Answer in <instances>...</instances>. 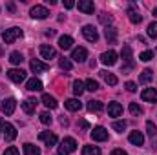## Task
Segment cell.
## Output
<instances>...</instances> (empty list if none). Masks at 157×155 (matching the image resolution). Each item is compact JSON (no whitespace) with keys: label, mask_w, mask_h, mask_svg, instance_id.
<instances>
[{"label":"cell","mask_w":157,"mask_h":155,"mask_svg":"<svg viewBox=\"0 0 157 155\" xmlns=\"http://www.w3.org/2000/svg\"><path fill=\"white\" fill-rule=\"evenodd\" d=\"M75 150H77V141H75L73 137H66V139L60 142L57 153L59 155H70L71 152H75Z\"/></svg>","instance_id":"cell-1"},{"label":"cell","mask_w":157,"mask_h":155,"mask_svg":"<svg viewBox=\"0 0 157 155\" xmlns=\"http://www.w3.org/2000/svg\"><path fill=\"white\" fill-rule=\"evenodd\" d=\"M18 37H22V29L20 28H11V29H6L2 33V39H4L6 44H13Z\"/></svg>","instance_id":"cell-2"},{"label":"cell","mask_w":157,"mask_h":155,"mask_svg":"<svg viewBox=\"0 0 157 155\" xmlns=\"http://www.w3.org/2000/svg\"><path fill=\"white\" fill-rule=\"evenodd\" d=\"M82 35H84V39L88 42H93V44L99 40V33H97V29L93 26H84L82 28Z\"/></svg>","instance_id":"cell-3"},{"label":"cell","mask_w":157,"mask_h":155,"mask_svg":"<svg viewBox=\"0 0 157 155\" xmlns=\"http://www.w3.org/2000/svg\"><path fill=\"white\" fill-rule=\"evenodd\" d=\"M101 62H102L104 66H113V64L117 62V53H115L113 49H110V51H104V53L101 55Z\"/></svg>","instance_id":"cell-4"},{"label":"cell","mask_w":157,"mask_h":155,"mask_svg":"<svg viewBox=\"0 0 157 155\" xmlns=\"http://www.w3.org/2000/svg\"><path fill=\"white\" fill-rule=\"evenodd\" d=\"M141 99H143L144 102L155 104V102H157V89H154V88H146V89H143Z\"/></svg>","instance_id":"cell-5"},{"label":"cell","mask_w":157,"mask_h":155,"mask_svg":"<svg viewBox=\"0 0 157 155\" xmlns=\"http://www.w3.org/2000/svg\"><path fill=\"white\" fill-rule=\"evenodd\" d=\"M91 139H93V141H99V142L106 141V139H108V130L102 128V126L93 128V131H91Z\"/></svg>","instance_id":"cell-6"},{"label":"cell","mask_w":157,"mask_h":155,"mask_svg":"<svg viewBox=\"0 0 157 155\" xmlns=\"http://www.w3.org/2000/svg\"><path fill=\"white\" fill-rule=\"evenodd\" d=\"M39 139L46 142V146H48V148L57 144V135H55V133H51V131H40V133H39Z\"/></svg>","instance_id":"cell-7"},{"label":"cell","mask_w":157,"mask_h":155,"mask_svg":"<svg viewBox=\"0 0 157 155\" xmlns=\"http://www.w3.org/2000/svg\"><path fill=\"white\" fill-rule=\"evenodd\" d=\"M15 108H17V100L15 99H6L2 102V113L4 115H13L15 113Z\"/></svg>","instance_id":"cell-8"},{"label":"cell","mask_w":157,"mask_h":155,"mask_svg":"<svg viewBox=\"0 0 157 155\" xmlns=\"http://www.w3.org/2000/svg\"><path fill=\"white\" fill-rule=\"evenodd\" d=\"M2 131H4V137H6V141H15L17 139V130H15V126L13 124H9V122H4V128H2Z\"/></svg>","instance_id":"cell-9"},{"label":"cell","mask_w":157,"mask_h":155,"mask_svg":"<svg viewBox=\"0 0 157 155\" xmlns=\"http://www.w3.org/2000/svg\"><path fill=\"white\" fill-rule=\"evenodd\" d=\"M7 77L11 78L13 82L20 84V82L26 80V71H24V70H9V71H7Z\"/></svg>","instance_id":"cell-10"},{"label":"cell","mask_w":157,"mask_h":155,"mask_svg":"<svg viewBox=\"0 0 157 155\" xmlns=\"http://www.w3.org/2000/svg\"><path fill=\"white\" fill-rule=\"evenodd\" d=\"M78 11H82V13H86V15H93L95 6H93L91 0H78Z\"/></svg>","instance_id":"cell-11"},{"label":"cell","mask_w":157,"mask_h":155,"mask_svg":"<svg viewBox=\"0 0 157 155\" xmlns=\"http://www.w3.org/2000/svg\"><path fill=\"white\" fill-rule=\"evenodd\" d=\"M29 15H31L33 18H46V17L49 15V11H48L44 6H33L31 11H29Z\"/></svg>","instance_id":"cell-12"},{"label":"cell","mask_w":157,"mask_h":155,"mask_svg":"<svg viewBox=\"0 0 157 155\" xmlns=\"http://www.w3.org/2000/svg\"><path fill=\"white\" fill-rule=\"evenodd\" d=\"M71 59H73L75 62H84V60L88 59V51H86V47H75V49L71 51Z\"/></svg>","instance_id":"cell-13"},{"label":"cell","mask_w":157,"mask_h":155,"mask_svg":"<svg viewBox=\"0 0 157 155\" xmlns=\"http://www.w3.org/2000/svg\"><path fill=\"white\" fill-rule=\"evenodd\" d=\"M40 55H42V59L51 60V59H55L57 51H55V47H51V46H48V44H42V46H40Z\"/></svg>","instance_id":"cell-14"},{"label":"cell","mask_w":157,"mask_h":155,"mask_svg":"<svg viewBox=\"0 0 157 155\" xmlns=\"http://www.w3.org/2000/svg\"><path fill=\"white\" fill-rule=\"evenodd\" d=\"M42 104H44L46 108H49V110H55V108L59 106L57 99H55L53 95H49V93H44V95H42Z\"/></svg>","instance_id":"cell-15"},{"label":"cell","mask_w":157,"mask_h":155,"mask_svg":"<svg viewBox=\"0 0 157 155\" xmlns=\"http://www.w3.org/2000/svg\"><path fill=\"white\" fill-rule=\"evenodd\" d=\"M128 139H130V142H132V144H135V146H143V144H144V137H143V133H141V131H137V130H135V131H132Z\"/></svg>","instance_id":"cell-16"},{"label":"cell","mask_w":157,"mask_h":155,"mask_svg":"<svg viewBox=\"0 0 157 155\" xmlns=\"http://www.w3.org/2000/svg\"><path fill=\"white\" fill-rule=\"evenodd\" d=\"M108 115L110 117H121L122 115V106L119 102H110L108 104Z\"/></svg>","instance_id":"cell-17"},{"label":"cell","mask_w":157,"mask_h":155,"mask_svg":"<svg viewBox=\"0 0 157 155\" xmlns=\"http://www.w3.org/2000/svg\"><path fill=\"white\" fill-rule=\"evenodd\" d=\"M35 108H37V100H35V99H26V100L22 102V110H24L28 115H31V113L35 112Z\"/></svg>","instance_id":"cell-18"},{"label":"cell","mask_w":157,"mask_h":155,"mask_svg":"<svg viewBox=\"0 0 157 155\" xmlns=\"http://www.w3.org/2000/svg\"><path fill=\"white\" fill-rule=\"evenodd\" d=\"M104 37H106V40H108L110 44H115V42H117V29H115L113 26H108V28L104 29Z\"/></svg>","instance_id":"cell-19"},{"label":"cell","mask_w":157,"mask_h":155,"mask_svg":"<svg viewBox=\"0 0 157 155\" xmlns=\"http://www.w3.org/2000/svg\"><path fill=\"white\" fill-rule=\"evenodd\" d=\"M104 110V104L101 102V100H90L88 102V112H91V113H101Z\"/></svg>","instance_id":"cell-20"},{"label":"cell","mask_w":157,"mask_h":155,"mask_svg":"<svg viewBox=\"0 0 157 155\" xmlns=\"http://www.w3.org/2000/svg\"><path fill=\"white\" fill-rule=\"evenodd\" d=\"M31 70L35 71V73H44V71H48L49 70V66L48 64H44V62H40V60H31Z\"/></svg>","instance_id":"cell-21"},{"label":"cell","mask_w":157,"mask_h":155,"mask_svg":"<svg viewBox=\"0 0 157 155\" xmlns=\"http://www.w3.org/2000/svg\"><path fill=\"white\" fill-rule=\"evenodd\" d=\"M121 57H122L124 62H128V68L133 66V62H132V47H130V46H122V53H121Z\"/></svg>","instance_id":"cell-22"},{"label":"cell","mask_w":157,"mask_h":155,"mask_svg":"<svg viewBox=\"0 0 157 155\" xmlns=\"http://www.w3.org/2000/svg\"><path fill=\"white\" fill-rule=\"evenodd\" d=\"M59 46H60V49H70V47L73 46V39H71L70 35H62V37L59 39Z\"/></svg>","instance_id":"cell-23"},{"label":"cell","mask_w":157,"mask_h":155,"mask_svg":"<svg viewBox=\"0 0 157 155\" xmlns=\"http://www.w3.org/2000/svg\"><path fill=\"white\" fill-rule=\"evenodd\" d=\"M128 18H130V22H133V24H141V20H143V17L139 15V11L133 9V7L128 9Z\"/></svg>","instance_id":"cell-24"},{"label":"cell","mask_w":157,"mask_h":155,"mask_svg":"<svg viewBox=\"0 0 157 155\" xmlns=\"http://www.w3.org/2000/svg\"><path fill=\"white\" fill-rule=\"evenodd\" d=\"M26 88H28L29 91H40V89H42V82H40L39 78H29L28 84H26Z\"/></svg>","instance_id":"cell-25"},{"label":"cell","mask_w":157,"mask_h":155,"mask_svg":"<svg viewBox=\"0 0 157 155\" xmlns=\"http://www.w3.org/2000/svg\"><path fill=\"white\" fill-rule=\"evenodd\" d=\"M64 106H66V108H68L70 112H78V110L82 108V104L78 102L77 99H68V100L64 102Z\"/></svg>","instance_id":"cell-26"},{"label":"cell","mask_w":157,"mask_h":155,"mask_svg":"<svg viewBox=\"0 0 157 155\" xmlns=\"http://www.w3.org/2000/svg\"><path fill=\"white\" fill-rule=\"evenodd\" d=\"M101 77L106 80V84H110V86H117V77L113 75V73H110V71H101Z\"/></svg>","instance_id":"cell-27"},{"label":"cell","mask_w":157,"mask_h":155,"mask_svg":"<svg viewBox=\"0 0 157 155\" xmlns=\"http://www.w3.org/2000/svg\"><path fill=\"white\" fill-rule=\"evenodd\" d=\"M24 155H40V148L35 146V144L26 142V144H24Z\"/></svg>","instance_id":"cell-28"},{"label":"cell","mask_w":157,"mask_h":155,"mask_svg":"<svg viewBox=\"0 0 157 155\" xmlns=\"http://www.w3.org/2000/svg\"><path fill=\"white\" fill-rule=\"evenodd\" d=\"M152 77H154V71H152V70H144V71L141 73V77H139V82H141V84H148V82L152 80Z\"/></svg>","instance_id":"cell-29"},{"label":"cell","mask_w":157,"mask_h":155,"mask_svg":"<svg viewBox=\"0 0 157 155\" xmlns=\"http://www.w3.org/2000/svg\"><path fill=\"white\" fill-rule=\"evenodd\" d=\"M22 60H24V57H22L20 51H13V53L9 55V62H11V64H20Z\"/></svg>","instance_id":"cell-30"},{"label":"cell","mask_w":157,"mask_h":155,"mask_svg":"<svg viewBox=\"0 0 157 155\" xmlns=\"http://www.w3.org/2000/svg\"><path fill=\"white\" fill-rule=\"evenodd\" d=\"M82 155H101V150L97 146H84L82 148Z\"/></svg>","instance_id":"cell-31"},{"label":"cell","mask_w":157,"mask_h":155,"mask_svg":"<svg viewBox=\"0 0 157 155\" xmlns=\"http://www.w3.org/2000/svg\"><path fill=\"white\" fill-rule=\"evenodd\" d=\"M84 89H86V88H84V82H80V80H75V82H73V93H75L77 97L82 95Z\"/></svg>","instance_id":"cell-32"},{"label":"cell","mask_w":157,"mask_h":155,"mask_svg":"<svg viewBox=\"0 0 157 155\" xmlns=\"http://www.w3.org/2000/svg\"><path fill=\"white\" fill-rule=\"evenodd\" d=\"M84 86H86L88 91H97V89H99V84H97V80H93V78H88V80L84 82Z\"/></svg>","instance_id":"cell-33"},{"label":"cell","mask_w":157,"mask_h":155,"mask_svg":"<svg viewBox=\"0 0 157 155\" xmlns=\"http://www.w3.org/2000/svg\"><path fill=\"white\" fill-rule=\"evenodd\" d=\"M146 131H148V135H150V137H155V135H157V126L152 122V120H148V122H146Z\"/></svg>","instance_id":"cell-34"},{"label":"cell","mask_w":157,"mask_h":155,"mask_svg":"<svg viewBox=\"0 0 157 155\" xmlns=\"http://www.w3.org/2000/svg\"><path fill=\"white\" fill-rule=\"evenodd\" d=\"M99 20L108 28V24H112V20H113V18H112V15H108V13H101V15H99Z\"/></svg>","instance_id":"cell-35"},{"label":"cell","mask_w":157,"mask_h":155,"mask_svg":"<svg viewBox=\"0 0 157 155\" xmlns=\"http://www.w3.org/2000/svg\"><path fill=\"white\" fill-rule=\"evenodd\" d=\"M130 113H132V115H143V108H141L139 104L132 102V104H130Z\"/></svg>","instance_id":"cell-36"},{"label":"cell","mask_w":157,"mask_h":155,"mask_svg":"<svg viewBox=\"0 0 157 155\" xmlns=\"http://www.w3.org/2000/svg\"><path fill=\"white\" fill-rule=\"evenodd\" d=\"M146 31H148V35H150L152 39H157V22H152Z\"/></svg>","instance_id":"cell-37"},{"label":"cell","mask_w":157,"mask_h":155,"mask_svg":"<svg viewBox=\"0 0 157 155\" xmlns=\"http://www.w3.org/2000/svg\"><path fill=\"white\" fill-rule=\"evenodd\" d=\"M139 59H141L143 62H148V60L154 59V51H143V53L139 55Z\"/></svg>","instance_id":"cell-38"},{"label":"cell","mask_w":157,"mask_h":155,"mask_svg":"<svg viewBox=\"0 0 157 155\" xmlns=\"http://www.w3.org/2000/svg\"><path fill=\"white\" fill-rule=\"evenodd\" d=\"M59 66H60V70H64V71H70V70H71V62H70L68 59H60Z\"/></svg>","instance_id":"cell-39"},{"label":"cell","mask_w":157,"mask_h":155,"mask_svg":"<svg viewBox=\"0 0 157 155\" xmlns=\"http://www.w3.org/2000/svg\"><path fill=\"white\" fill-rule=\"evenodd\" d=\"M51 120H53V119H51V115H49L48 112H42V113H40V122H42V124H51Z\"/></svg>","instance_id":"cell-40"},{"label":"cell","mask_w":157,"mask_h":155,"mask_svg":"<svg viewBox=\"0 0 157 155\" xmlns=\"http://www.w3.org/2000/svg\"><path fill=\"white\" fill-rule=\"evenodd\" d=\"M113 130H115V131H124V130H126V122H124V120H115V122H113Z\"/></svg>","instance_id":"cell-41"},{"label":"cell","mask_w":157,"mask_h":155,"mask_svg":"<svg viewBox=\"0 0 157 155\" xmlns=\"http://www.w3.org/2000/svg\"><path fill=\"white\" fill-rule=\"evenodd\" d=\"M4 155H18V150H17L15 146H9V148L4 152Z\"/></svg>","instance_id":"cell-42"},{"label":"cell","mask_w":157,"mask_h":155,"mask_svg":"<svg viewBox=\"0 0 157 155\" xmlns=\"http://www.w3.org/2000/svg\"><path fill=\"white\" fill-rule=\"evenodd\" d=\"M126 89H128L130 93H133V91L137 89V86H135V82H126Z\"/></svg>","instance_id":"cell-43"},{"label":"cell","mask_w":157,"mask_h":155,"mask_svg":"<svg viewBox=\"0 0 157 155\" xmlns=\"http://www.w3.org/2000/svg\"><path fill=\"white\" fill-rule=\"evenodd\" d=\"M73 6H75V2H73V0H66V2H64V7H66V9H71Z\"/></svg>","instance_id":"cell-44"},{"label":"cell","mask_w":157,"mask_h":155,"mask_svg":"<svg viewBox=\"0 0 157 155\" xmlns=\"http://www.w3.org/2000/svg\"><path fill=\"white\" fill-rule=\"evenodd\" d=\"M112 155H128V153H126V152H122V150H113Z\"/></svg>","instance_id":"cell-45"},{"label":"cell","mask_w":157,"mask_h":155,"mask_svg":"<svg viewBox=\"0 0 157 155\" xmlns=\"http://www.w3.org/2000/svg\"><path fill=\"white\" fill-rule=\"evenodd\" d=\"M80 128H82V130H88V128H90V124H88L86 120H82V122H80Z\"/></svg>","instance_id":"cell-46"},{"label":"cell","mask_w":157,"mask_h":155,"mask_svg":"<svg viewBox=\"0 0 157 155\" xmlns=\"http://www.w3.org/2000/svg\"><path fill=\"white\" fill-rule=\"evenodd\" d=\"M55 35V31L53 29H49V31H46V37H53Z\"/></svg>","instance_id":"cell-47"},{"label":"cell","mask_w":157,"mask_h":155,"mask_svg":"<svg viewBox=\"0 0 157 155\" xmlns=\"http://www.w3.org/2000/svg\"><path fill=\"white\" fill-rule=\"evenodd\" d=\"M2 128H4V120L0 119V131H2Z\"/></svg>","instance_id":"cell-48"},{"label":"cell","mask_w":157,"mask_h":155,"mask_svg":"<svg viewBox=\"0 0 157 155\" xmlns=\"http://www.w3.org/2000/svg\"><path fill=\"white\" fill-rule=\"evenodd\" d=\"M154 15H155V17H157V7H155V9H154Z\"/></svg>","instance_id":"cell-49"},{"label":"cell","mask_w":157,"mask_h":155,"mask_svg":"<svg viewBox=\"0 0 157 155\" xmlns=\"http://www.w3.org/2000/svg\"><path fill=\"white\" fill-rule=\"evenodd\" d=\"M0 55H2V47H0Z\"/></svg>","instance_id":"cell-50"}]
</instances>
